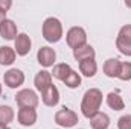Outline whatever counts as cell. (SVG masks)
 <instances>
[{"mask_svg": "<svg viewBox=\"0 0 131 129\" xmlns=\"http://www.w3.org/2000/svg\"><path fill=\"white\" fill-rule=\"evenodd\" d=\"M12 6V2H9V0H0V8L2 9H5L6 12H8V9Z\"/></svg>", "mask_w": 131, "mask_h": 129, "instance_id": "obj_26", "label": "cell"}, {"mask_svg": "<svg viewBox=\"0 0 131 129\" xmlns=\"http://www.w3.org/2000/svg\"><path fill=\"white\" fill-rule=\"evenodd\" d=\"M66 41H67V46L72 47L73 50L78 47H82L87 44V32L79 26H73L66 33Z\"/></svg>", "mask_w": 131, "mask_h": 129, "instance_id": "obj_3", "label": "cell"}, {"mask_svg": "<svg viewBox=\"0 0 131 129\" xmlns=\"http://www.w3.org/2000/svg\"><path fill=\"white\" fill-rule=\"evenodd\" d=\"M79 71L85 78H93L98 71V64L95 59H85L79 62Z\"/></svg>", "mask_w": 131, "mask_h": 129, "instance_id": "obj_16", "label": "cell"}, {"mask_svg": "<svg viewBox=\"0 0 131 129\" xmlns=\"http://www.w3.org/2000/svg\"><path fill=\"white\" fill-rule=\"evenodd\" d=\"M34 85H35V88H37L40 93H43L44 90H47V88L52 85V73L47 71V70L38 71V73L35 74V78H34Z\"/></svg>", "mask_w": 131, "mask_h": 129, "instance_id": "obj_10", "label": "cell"}, {"mask_svg": "<svg viewBox=\"0 0 131 129\" xmlns=\"http://www.w3.org/2000/svg\"><path fill=\"white\" fill-rule=\"evenodd\" d=\"M14 120V109L9 105H0V123L9 125Z\"/></svg>", "mask_w": 131, "mask_h": 129, "instance_id": "obj_20", "label": "cell"}, {"mask_svg": "<svg viewBox=\"0 0 131 129\" xmlns=\"http://www.w3.org/2000/svg\"><path fill=\"white\" fill-rule=\"evenodd\" d=\"M116 47H117V50H119L122 55L131 56V41L122 40V38H116Z\"/></svg>", "mask_w": 131, "mask_h": 129, "instance_id": "obj_22", "label": "cell"}, {"mask_svg": "<svg viewBox=\"0 0 131 129\" xmlns=\"http://www.w3.org/2000/svg\"><path fill=\"white\" fill-rule=\"evenodd\" d=\"M37 61H38V64L43 65L44 68L53 67L55 61H57V52L52 47H49V46H43L37 52Z\"/></svg>", "mask_w": 131, "mask_h": 129, "instance_id": "obj_6", "label": "cell"}, {"mask_svg": "<svg viewBox=\"0 0 131 129\" xmlns=\"http://www.w3.org/2000/svg\"><path fill=\"white\" fill-rule=\"evenodd\" d=\"M15 50L9 46H2L0 47V65H12L15 62Z\"/></svg>", "mask_w": 131, "mask_h": 129, "instance_id": "obj_15", "label": "cell"}, {"mask_svg": "<svg viewBox=\"0 0 131 129\" xmlns=\"http://www.w3.org/2000/svg\"><path fill=\"white\" fill-rule=\"evenodd\" d=\"M102 91L98 88H90L84 93L82 100H81V112L85 119H92L95 117L101 109L102 105Z\"/></svg>", "mask_w": 131, "mask_h": 129, "instance_id": "obj_1", "label": "cell"}, {"mask_svg": "<svg viewBox=\"0 0 131 129\" xmlns=\"http://www.w3.org/2000/svg\"><path fill=\"white\" fill-rule=\"evenodd\" d=\"M72 71V67L66 62H60V64L53 65V70H52V76L58 81H64L67 78V74Z\"/></svg>", "mask_w": 131, "mask_h": 129, "instance_id": "obj_19", "label": "cell"}, {"mask_svg": "<svg viewBox=\"0 0 131 129\" xmlns=\"http://www.w3.org/2000/svg\"><path fill=\"white\" fill-rule=\"evenodd\" d=\"M107 105L114 111H122L125 108V102L117 91H111L107 94Z\"/></svg>", "mask_w": 131, "mask_h": 129, "instance_id": "obj_17", "label": "cell"}, {"mask_svg": "<svg viewBox=\"0 0 131 129\" xmlns=\"http://www.w3.org/2000/svg\"><path fill=\"white\" fill-rule=\"evenodd\" d=\"M125 5H127V8H131V2H127Z\"/></svg>", "mask_w": 131, "mask_h": 129, "instance_id": "obj_29", "label": "cell"}, {"mask_svg": "<svg viewBox=\"0 0 131 129\" xmlns=\"http://www.w3.org/2000/svg\"><path fill=\"white\" fill-rule=\"evenodd\" d=\"M95 56H96V52H95L93 46H90V44H85V46L78 47V49L73 50V58L78 62L85 61V59H95Z\"/></svg>", "mask_w": 131, "mask_h": 129, "instance_id": "obj_13", "label": "cell"}, {"mask_svg": "<svg viewBox=\"0 0 131 129\" xmlns=\"http://www.w3.org/2000/svg\"><path fill=\"white\" fill-rule=\"evenodd\" d=\"M0 96H2V84H0Z\"/></svg>", "mask_w": 131, "mask_h": 129, "instance_id": "obj_30", "label": "cell"}, {"mask_svg": "<svg viewBox=\"0 0 131 129\" xmlns=\"http://www.w3.org/2000/svg\"><path fill=\"white\" fill-rule=\"evenodd\" d=\"M15 102L20 108H37L38 106V102L40 99L37 96V93L31 90V88H25V90H20L17 94H15Z\"/></svg>", "mask_w": 131, "mask_h": 129, "instance_id": "obj_5", "label": "cell"}, {"mask_svg": "<svg viewBox=\"0 0 131 129\" xmlns=\"http://www.w3.org/2000/svg\"><path fill=\"white\" fill-rule=\"evenodd\" d=\"M90 126H92V129H108V126H110V117L105 112L99 111L95 117L90 119Z\"/></svg>", "mask_w": 131, "mask_h": 129, "instance_id": "obj_18", "label": "cell"}, {"mask_svg": "<svg viewBox=\"0 0 131 129\" xmlns=\"http://www.w3.org/2000/svg\"><path fill=\"white\" fill-rule=\"evenodd\" d=\"M117 128L119 129H131V114H125L117 120Z\"/></svg>", "mask_w": 131, "mask_h": 129, "instance_id": "obj_24", "label": "cell"}, {"mask_svg": "<svg viewBox=\"0 0 131 129\" xmlns=\"http://www.w3.org/2000/svg\"><path fill=\"white\" fill-rule=\"evenodd\" d=\"M17 35H18V33H17V24H15L12 20L6 18L3 23H0V36H2L3 40L11 41V40H15Z\"/></svg>", "mask_w": 131, "mask_h": 129, "instance_id": "obj_12", "label": "cell"}, {"mask_svg": "<svg viewBox=\"0 0 131 129\" xmlns=\"http://www.w3.org/2000/svg\"><path fill=\"white\" fill-rule=\"evenodd\" d=\"M5 20H6V11L0 8V23H3Z\"/></svg>", "mask_w": 131, "mask_h": 129, "instance_id": "obj_27", "label": "cell"}, {"mask_svg": "<svg viewBox=\"0 0 131 129\" xmlns=\"http://www.w3.org/2000/svg\"><path fill=\"white\" fill-rule=\"evenodd\" d=\"M17 120L21 126H34L37 122V111L34 108H20L17 112Z\"/></svg>", "mask_w": 131, "mask_h": 129, "instance_id": "obj_9", "label": "cell"}, {"mask_svg": "<svg viewBox=\"0 0 131 129\" xmlns=\"http://www.w3.org/2000/svg\"><path fill=\"white\" fill-rule=\"evenodd\" d=\"M121 70V61L117 58H110L104 62V73L108 78H117Z\"/></svg>", "mask_w": 131, "mask_h": 129, "instance_id": "obj_14", "label": "cell"}, {"mask_svg": "<svg viewBox=\"0 0 131 129\" xmlns=\"http://www.w3.org/2000/svg\"><path fill=\"white\" fill-rule=\"evenodd\" d=\"M63 82H64V85L67 87V88H72V90H73V88H78V87L81 85V76H79L78 71L72 70Z\"/></svg>", "mask_w": 131, "mask_h": 129, "instance_id": "obj_21", "label": "cell"}, {"mask_svg": "<svg viewBox=\"0 0 131 129\" xmlns=\"http://www.w3.org/2000/svg\"><path fill=\"white\" fill-rule=\"evenodd\" d=\"M117 38H122V40H128L131 41V24H125L121 28V31L117 33Z\"/></svg>", "mask_w": 131, "mask_h": 129, "instance_id": "obj_25", "label": "cell"}, {"mask_svg": "<svg viewBox=\"0 0 131 129\" xmlns=\"http://www.w3.org/2000/svg\"><path fill=\"white\" fill-rule=\"evenodd\" d=\"M55 123L61 128H73L78 123V114L70 108L63 106L55 112Z\"/></svg>", "mask_w": 131, "mask_h": 129, "instance_id": "obj_4", "label": "cell"}, {"mask_svg": "<svg viewBox=\"0 0 131 129\" xmlns=\"http://www.w3.org/2000/svg\"><path fill=\"white\" fill-rule=\"evenodd\" d=\"M0 129H9V126H8V125H2V123H0Z\"/></svg>", "mask_w": 131, "mask_h": 129, "instance_id": "obj_28", "label": "cell"}, {"mask_svg": "<svg viewBox=\"0 0 131 129\" xmlns=\"http://www.w3.org/2000/svg\"><path fill=\"white\" fill-rule=\"evenodd\" d=\"M121 81H131V62L125 61V62H121V70H119V76H117Z\"/></svg>", "mask_w": 131, "mask_h": 129, "instance_id": "obj_23", "label": "cell"}, {"mask_svg": "<svg viewBox=\"0 0 131 129\" xmlns=\"http://www.w3.org/2000/svg\"><path fill=\"white\" fill-rule=\"evenodd\" d=\"M3 82L9 88H18L25 82V73L18 68H9L3 74Z\"/></svg>", "mask_w": 131, "mask_h": 129, "instance_id": "obj_7", "label": "cell"}, {"mask_svg": "<svg viewBox=\"0 0 131 129\" xmlns=\"http://www.w3.org/2000/svg\"><path fill=\"white\" fill-rule=\"evenodd\" d=\"M43 38L47 43H58L63 38V24L57 17H49L41 26Z\"/></svg>", "mask_w": 131, "mask_h": 129, "instance_id": "obj_2", "label": "cell"}, {"mask_svg": "<svg viewBox=\"0 0 131 129\" xmlns=\"http://www.w3.org/2000/svg\"><path fill=\"white\" fill-rule=\"evenodd\" d=\"M41 100H43V103L46 106H50V108L57 106L60 103V91H58V88L52 84L47 90H44L41 93Z\"/></svg>", "mask_w": 131, "mask_h": 129, "instance_id": "obj_11", "label": "cell"}, {"mask_svg": "<svg viewBox=\"0 0 131 129\" xmlns=\"http://www.w3.org/2000/svg\"><path fill=\"white\" fill-rule=\"evenodd\" d=\"M14 43H15V47H14V50H15V53L18 55V56H26L29 52H31V47H32V40H31V36L28 35V33H18L17 35V38L14 40Z\"/></svg>", "mask_w": 131, "mask_h": 129, "instance_id": "obj_8", "label": "cell"}]
</instances>
